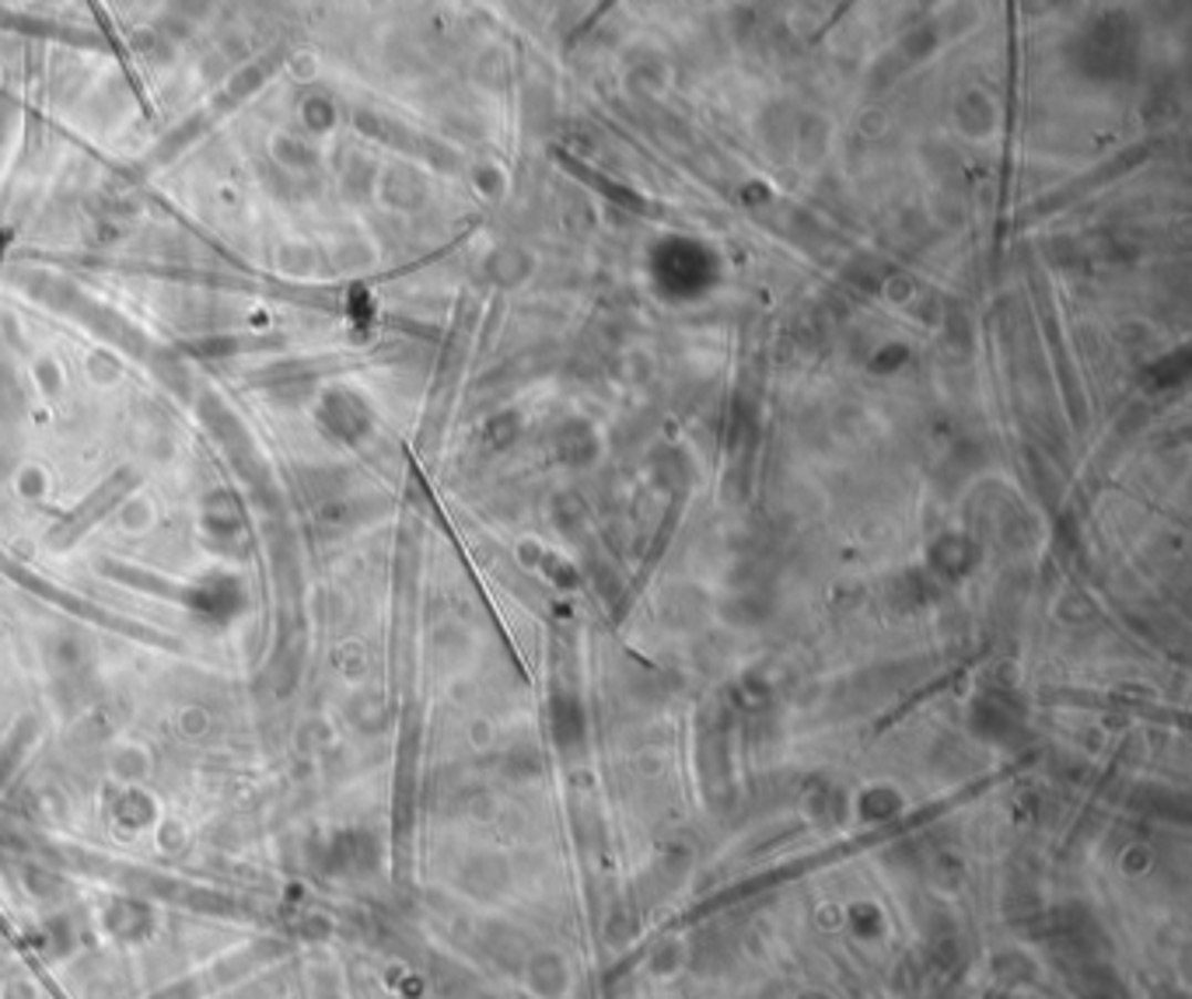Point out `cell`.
<instances>
[{
  "mask_svg": "<svg viewBox=\"0 0 1192 999\" xmlns=\"http://www.w3.org/2000/svg\"><path fill=\"white\" fill-rule=\"evenodd\" d=\"M129 482H134V476H129V472H120V476H113V479H105L92 497H87L77 510H71V514L60 521V528L53 531V542H60V545H63V542L77 539L84 528H92V524H95V518H99V514H105V510L113 507V503L126 493V486H129Z\"/></svg>",
  "mask_w": 1192,
  "mask_h": 999,
  "instance_id": "6da1fadb",
  "label": "cell"
}]
</instances>
